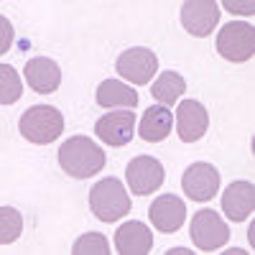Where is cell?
I'll list each match as a JSON object with an SVG mask.
<instances>
[{
  "label": "cell",
  "instance_id": "2e32d148",
  "mask_svg": "<svg viewBox=\"0 0 255 255\" xmlns=\"http://www.w3.org/2000/svg\"><path fill=\"white\" fill-rule=\"evenodd\" d=\"M174 130V115L168 108L163 105H153L148 108L140 118V128H138V135L145 143H161L168 138V133Z\"/></svg>",
  "mask_w": 255,
  "mask_h": 255
},
{
  "label": "cell",
  "instance_id": "d6986e66",
  "mask_svg": "<svg viewBox=\"0 0 255 255\" xmlns=\"http://www.w3.org/2000/svg\"><path fill=\"white\" fill-rule=\"evenodd\" d=\"M23 232V217L13 207H0V245H10Z\"/></svg>",
  "mask_w": 255,
  "mask_h": 255
},
{
  "label": "cell",
  "instance_id": "5b68a950",
  "mask_svg": "<svg viewBox=\"0 0 255 255\" xmlns=\"http://www.w3.org/2000/svg\"><path fill=\"white\" fill-rule=\"evenodd\" d=\"M189 232H191V243L204 253L220 250L230 243V225L215 209H199L189 222Z\"/></svg>",
  "mask_w": 255,
  "mask_h": 255
},
{
  "label": "cell",
  "instance_id": "30bf717a",
  "mask_svg": "<svg viewBox=\"0 0 255 255\" xmlns=\"http://www.w3.org/2000/svg\"><path fill=\"white\" fill-rule=\"evenodd\" d=\"M220 23V5L215 0H186L181 5V26L189 36L207 38Z\"/></svg>",
  "mask_w": 255,
  "mask_h": 255
},
{
  "label": "cell",
  "instance_id": "ac0fdd59",
  "mask_svg": "<svg viewBox=\"0 0 255 255\" xmlns=\"http://www.w3.org/2000/svg\"><path fill=\"white\" fill-rule=\"evenodd\" d=\"M186 92V79L179 74V72H163L151 87V95L158 105H163V108H171V105H176V100Z\"/></svg>",
  "mask_w": 255,
  "mask_h": 255
},
{
  "label": "cell",
  "instance_id": "7a4b0ae2",
  "mask_svg": "<svg viewBox=\"0 0 255 255\" xmlns=\"http://www.w3.org/2000/svg\"><path fill=\"white\" fill-rule=\"evenodd\" d=\"M90 209L100 222H118L133 209V204L123 181L108 176L90 189Z\"/></svg>",
  "mask_w": 255,
  "mask_h": 255
},
{
  "label": "cell",
  "instance_id": "8992f818",
  "mask_svg": "<svg viewBox=\"0 0 255 255\" xmlns=\"http://www.w3.org/2000/svg\"><path fill=\"white\" fill-rule=\"evenodd\" d=\"M125 179H128V189L135 197H148L156 189L163 186L166 181V171L158 158L153 156H135L125 168Z\"/></svg>",
  "mask_w": 255,
  "mask_h": 255
},
{
  "label": "cell",
  "instance_id": "44dd1931",
  "mask_svg": "<svg viewBox=\"0 0 255 255\" xmlns=\"http://www.w3.org/2000/svg\"><path fill=\"white\" fill-rule=\"evenodd\" d=\"M72 253L74 255H108L110 245H108V238L100 235V232H87V235L74 240Z\"/></svg>",
  "mask_w": 255,
  "mask_h": 255
},
{
  "label": "cell",
  "instance_id": "ba28073f",
  "mask_svg": "<svg viewBox=\"0 0 255 255\" xmlns=\"http://www.w3.org/2000/svg\"><path fill=\"white\" fill-rule=\"evenodd\" d=\"M115 69L123 79L133 82V84H148L158 72V56L148 49V46H133L118 56Z\"/></svg>",
  "mask_w": 255,
  "mask_h": 255
},
{
  "label": "cell",
  "instance_id": "52a82bcc",
  "mask_svg": "<svg viewBox=\"0 0 255 255\" xmlns=\"http://www.w3.org/2000/svg\"><path fill=\"white\" fill-rule=\"evenodd\" d=\"M181 189L191 202H212L220 191V171L212 163L197 161L184 171Z\"/></svg>",
  "mask_w": 255,
  "mask_h": 255
},
{
  "label": "cell",
  "instance_id": "6da1fadb",
  "mask_svg": "<svg viewBox=\"0 0 255 255\" xmlns=\"http://www.w3.org/2000/svg\"><path fill=\"white\" fill-rule=\"evenodd\" d=\"M105 151L87 135H72L59 148V166L72 179H90L105 168Z\"/></svg>",
  "mask_w": 255,
  "mask_h": 255
},
{
  "label": "cell",
  "instance_id": "e0dca14e",
  "mask_svg": "<svg viewBox=\"0 0 255 255\" xmlns=\"http://www.w3.org/2000/svg\"><path fill=\"white\" fill-rule=\"evenodd\" d=\"M100 108H128L133 110L138 105V92L128 84L118 82V79H105L100 87H97V95H95Z\"/></svg>",
  "mask_w": 255,
  "mask_h": 255
},
{
  "label": "cell",
  "instance_id": "5bb4252c",
  "mask_svg": "<svg viewBox=\"0 0 255 255\" xmlns=\"http://www.w3.org/2000/svg\"><path fill=\"white\" fill-rule=\"evenodd\" d=\"M26 82L28 87L38 95H51L61 84V69L59 64L49 56H33L26 64Z\"/></svg>",
  "mask_w": 255,
  "mask_h": 255
},
{
  "label": "cell",
  "instance_id": "ffe728a7",
  "mask_svg": "<svg viewBox=\"0 0 255 255\" xmlns=\"http://www.w3.org/2000/svg\"><path fill=\"white\" fill-rule=\"evenodd\" d=\"M23 95V84H20V77L15 74L13 67L8 64H0V105H13L15 100H20Z\"/></svg>",
  "mask_w": 255,
  "mask_h": 255
},
{
  "label": "cell",
  "instance_id": "9a60e30c",
  "mask_svg": "<svg viewBox=\"0 0 255 255\" xmlns=\"http://www.w3.org/2000/svg\"><path fill=\"white\" fill-rule=\"evenodd\" d=\"M153 248V235L143 222L130 220L115 230V250L123 255H148Z\"/></svg>",
  "mask_w": 255,
  "mask_h": 255
},
{
  "label": "cell",
  "instance_id": "4fadbf2b",
  "mask_svg": "<svg viewBox=\"0 0 255 255\" xmlns=\"http://www.w3.org/2000/svg\"><path fill=\"white\" fill-rule=\"evenodd\" d=\"M255 209V186L250 181H232L222 194V212L230 222H245Z\"/></svg>",
  "mask_w": 255,
  "mask_h": 255
},
{
  "label": "cell",
  "instance_id": "9c48e42d",
  "mask_svg": "<svg viewBox=\"0 0 255 255\" xmlns=\"http://www.w3.org/2000/svg\"><path fill=\"white\" fill-rule=\"evenodd\" d=\"M133 133H135V113L128 108L113 110L95 123V135L110 148L128 145L133 140Z\"/></svg>",
  "mask_w": 255,
  "mask_h": 255
},
{
  "label": "cell",
  "instance_id": "603a6c76",
  "mask_svg": "<svg viewBox=\"0 0 255 255\" xmlns=\"http://www.w3.org/2000/svg\"><path fill=\"white\" fill-rule=\"evenodd\" d=\"M225 8L232 13H245V15H253V10H255L253 3H235V0H225Z\"/></svg>",
  "mask_w": 255,
  "mask_h": 255
},
{
  "label": "cell",
  "instance_id": "7402d4cb",
  "mask_svg": "<svg viewBox=\"0 0 255 255\" xmlns=\"http://www.w3.org/2000/svg\"><path fill=\"white\" fill-rule=\"evenodd\" d=\"M10 41H13V26L5 15H0V54L10 49Z\"/></svg>",
  "mask_w": 255,
  "mask_h": 255
},
{
  "label": "cell",
  "instance_id": "8fae6325",
  "mask_svg": "<svg viewBox=\"0 0 255 255\" xmlns=\"http://www.w3.org/2000/svg\"><path fill=\"white\" fill-rule=\"evenodd\" d=\"M148 217L151 225L163 232V235H174L179 232L186 222V204L176 194H161L153 199V204L148 207Z\"/></svg>",
  "mask_w": 255,
  "mask_h": 255
},
{
  "label": "cell",
  "instance_id": "277c9868",
  "mask_svg": "<svg viewBox=\"0 0 255 255\" xmlns=\"http://www.w3.org/2000/svg\"><path fill=\"white\" fill-rule=\"evenodd\" d=\"M217 51L230 64H245L255 54V28L245 20H230L217 33Z\"/></svg>",
  "mask_w": 255,
  "mask_h": 255
},
{
  "label": "cell",
  "instance_id": "7c38bea8",
  "mask_svg": "<svg viewBox=\"0 0 255 255\" xmlns=\"http://www.w3.org/2000/svg\"><path fill=\"white\" fill-rule=\"evenodd\" d=\"M209 130V113L202 102L184 100L176 108V133L184 143H197Z\"/></svg>",
  "mask_w": 255,
  "mask_h": 255
},
{
  "label": "cell",
  "instance_id": "3957f363",
  "mask_svg": "<svg viewBox=\"0 0 255 255\" xmlns=\"http://www.w3.org/2000/svg\"><path fill=\"white\" fill-rule=\"evenodd\" d=\"M18 128L33 145H49L64 133V115L51 105H33L20 115Z\"/></svg>",
  "mask_w": 255,
  "mask_h": 255
}]
</instances>
